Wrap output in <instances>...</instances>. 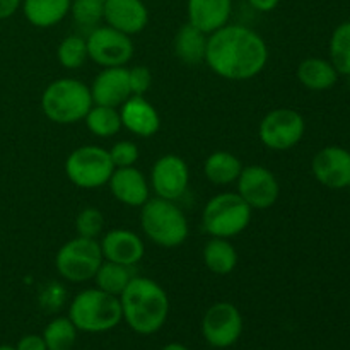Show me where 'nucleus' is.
<instances>
[{
    "mask_svg": "<svg viewBox=\"0 0 350 350\" xmlns=\"http://www.w3.org/2000/svg\"><path fill=\"white\" fill-rule=\"evenodd\" d=\"M269 48L252 27L226 24L207 38L205 62L212 72L229 81H248L265 68Z\"/></svg>",
    "mask_w": 350,
    "mask_h": 350,
    "instance_id": "obj_1",
    "label": "nucleus"
},
{
    "mask_svg": "<svg viewBox=\"0 0 350 350\" xmlns=\"http://www.w3.org/2000/svg\"><path fill=\"white\" fill-rule=\"evenodd\" d=\"M120 304L130 328L142 335L159 330L170 311V301L163 287L152 279L137 275L120 296Z\"/></svg>",
    "mask_w": 350,
    "mask_h": 350,
    "instance_id": "obj_2",
    "label": "nucleus"
},
{
    "mask_svg": "<svg viewBox=\"0 0 350 350\" xmlns=\"http://www.w3.org/2000/svg\"><path fill=\"white\" fill-rule=\"evenodd\" d=\"M41 108L46 118L58 125L77 123L92 108L91 89L77 79H57L43 91Z\"/></svg>",
    "mask_w": 350,
    "mask_h": 350,
    "instance_id": "obj_3",
    "label": "nucleus"
},
{
    "mask_svg": "<svg viewBox=\"0 0 350 350\" xmlns=\"http://www.w3.org/2000/svg\"><path fill=\"white\" fill-rule=\"evenodd\" d=\"M140 226L147 238L163 248H176L188 238L187 217L166 198H150L142 205Z\"/></svg>",
    "mask_w": 350,
    "mask_h": 350,
    "instance_id": "obj_4",
    "label": "nucleus"
},
{
    "mask_svg": "<svg viewBox=\"0 0 350 350\" xmlns=\"http://www.w3.org/2000/svg\"><path fill=\"white\" fill-rule=\"evenodd\" d=\"M68 318L77 330L106 332L115 328L123 318L120 297L101 289L82 291L72 301Z\"/></svg>",
    "mask_w": 350,
    "mask_h": 350,
    "instance_id": "obj_5",
    "label": "nucleus"
},
{
    "mask_svg": "<svg viewBox=\"0 0 350 350\" xmlns=\"http://www.w3.org/2000/svg\"><path fill=\"white\" fill-rule=\"evenodd\" d=\"M253 208L236 193H219L207 202L202 215L204 229L212 238H234L248 228Z\"/></svg>",
    "mask_w": 350,
    "mask_h": 350,
    "instance_id": "obj_6",
    "label": "nucleus"
},
{
    "mask_svg": "<svg viewBox=\"0 0 350 350\" xmlns=\"http://www.w3.org/2000/svg\"><path fill=\"white\" fill-rule=\"evenodd\" d=\"M115 171L109 152L99 146H82L65 161L68 180L79 188H99L106 185Z\"/></svg>",
    "mask_w": 350,
    "mask_h": 350,
    "instance_id": "obj_7",
    "label": "nucleus"
},
{
    "mask_svg": "<svg viewBox=\"0 0 350 350\" xmlns=\"http://www.w3.org/2000/svg\"><path fill=\"white\" fill-rule=\"evenodd\" d=\"M103 260L101 246L96 239L77 236L58 250L55 265L65 280L85 282L94 279Z\"/></svg>",
    "mask_w": 350,
    "mask_h": 350,
    "instance_id": "obj_8",
    "label": "nucleus"
},
{
    "mask_svg": "<svg viewBox=\"0 0 350 350\" xmlns=\"http://www.w3.org/2000/svg\"><path fill=\"white\" fill-rule=\"evenodd\" d=\"M306 123L296 109L279 108L267 113L260 123V140L272 150H289L301 142Z\"/></svg>",
    "mask_w": 350,
    "mask_h": 350,
    "instance_id": "obj_9",
    "label": "nucleus"
},
{
    "mask_svg": "<svg viewBox=\"0 0 350 350\" xmlns=\"http://www.w3.org/2000/svg\"><path fill=\"white\" fill-rule=\"evenodd\" d=\"M88 55L92 62L108 67H123L133 57V43L129 34L115 29L111 26H98L89 33Z\"/></svg>",
    "mask_w": 350,
    "mask_h": 350,
    "instance_id": "obj_10",
    "label": "nucleus"
},
{
    "mask_svg": "<svg viewBox=\"0 0 350 350\" xmlns=\"http://www.w3.org/2000/svg\"><path fill=\"white\" fill-rule=\"evenodd\" d=\"M205 340L219 349L229 347L243 332V318L238 308L231 303H217L211 306L202 321Z\"/></svg>",
    "mask_w": 350,
    "mask_h": 350,
    "instance_id": "obj_11",
    "label": "nucleus"
},
{
    "mask_svg": "<svg viewBox=\"0 0 350 350\" xmlns=\"http://www.w3.org/2000/svg\"><path fill=\"white\" fill-rule=\"evenodd\" d=\"M238 193L252 208H269L280 193L275 174L263 166L243 167L238 176Z\"/></svg>",
    "mask_w": 350,
    "mask_h": 350,
    "instance_id": "obj_12",
    "label": "nucleus"
},
{
    "mask_svg": "<svg viewBox=\"0 0 350 350\" xmlns=\"http://www.w3.org/2000/svg\"><path fill=\"white\" fill-rule=\"evenodd\" d=\"M150 181L157 197L174 202L187 191L190 171L180 156L167 154L156 161L150 173Z\"/></svg>",
    "mask_w": 350,
    "mask_h": 350,
    "instance_id": "obj_13",
    "label": "nucleus"
},
{
    "mask_svg": "<svg viewBox=\"0 0 350 350\" xmlns=\"http://www.w3.org/2000/svg\"><path fill=\"white\" fill-rule=\"evenodd\" d=\"M314 178L323 187L340 190L350 185V152L344 147L328 146L321 149L311 163Z\"/></svg>",
    "mask_w": 350,
    "mask_h": 350,
    "instance_id": "obj_14",
    "label": "nucleus"
},
{
    "mask_svg": "<svg viewBox=\"0 0 350 350\" xmlns=\"http://www.w3.org/2000/svg\"><path fill=\"white\" fill-rule=\"evenodd\" d=\"M103 19L108 26L132 36L146 29L149 23V10L144 0H105Z\"/></svg>",
    "mask_w": 350,
    "mask_h": 350,
    "instance_id": "obj_15",
    "label": "nucleus"
},
{
    "mask_svg": "<svg viewBox=\"0 0 350 350\" xmlns=\"http://www.w3.org/2000/svg\"><path fill=\"white\" fill-rule=\"evenodd\" d=\"M92 103L99 106L118 108L132 96L129 81V68L108 67L99 72L91 88Z\"/></svg>",
    "mask_w": 350,
    "mask_h": 350,
    "instance_id": "obj_16",
    "label": "nucleus"
},
{
    "mask_svg": "<svg viewBox=\"0 0 350 350\" xmlns=\"http://www.w3.org/2000/svg\"><path fill=\"white\" fill-rule=\"evenodd\" d=\"M99 246L103 258L122 265H137L146 252L142 239L129 229H111L106 232Z\"/></svg>",
    "mask_w": 350,
    "mask_h": 350,
    "instance_id": "obj_17",
    "label": "nucleus"
},
{
    "mask_svg": "<svg viewBox=\"0 0 350 350\" xmlns=\"http://www.w3.org/2000/svg\"><path fill=\"white\" fill-rule=\"evenodd\" d=\"M122 125L139 137L156 135L161 126L157 109L144 96H130L120 109Z\"/></svg>",
    "mask_w": 350,
    "mask_h": 350,
    "instance_id": "obj_18",
    "label": "nucleus"
},
{
    "mask_svg": "<svg viewBox=\"0 0 350 350\" xmlns=\"http://www.w3.org/2000/svg\"><path fill=\"white\" fill-rule=\"evenodd\" d=\"M108 183L116 200L129 207H142L149 200V187L137 167H115Z\"/></svg>",
    "mask_w": 350,
    "mask_h": 350,
    "instance_id": "obj_19",
    "label": "nucleus"
},
{
    "mask_svg": "<svg viewBox=\"0 0 350 350\" xmlns=\"http://www.w3.org/2000/svg\"><path fill=\"white\" fill-rule=\"evenodd\" d=\"M188 23L211 34L229 23L232 12V0H188Z\"/></svg>",
    "mask_w": 350,
    "mask_h": 350,
    "instance_id": "obj_20",
    "label": "nucleus"
},
{
    "mask_svg": "<svg viewBox=\"0 0 350 350\" xmlns=\"http://www.w3.org/2000/svg\"><path fill=\"white\" fill-rule=\"evenodd\" d=\"M72 0H23L24 17L34 27L57 26L70 14Z\"/></svg>",
    "mask_w": 350,
    "mask_h": 350,
    "instance_id": "obj_21",
    "label": "nucleus"
},
{
    "mask_svg": "<svg viewBox=\"0 0 350 350\" xmlns=\"http://www.w3.org/2000/svg\"><path fill=\"white\" fill-rule=\"evenodd\" d=\"M207 51V34L202 33L190 23L181 26L174 36V53L185 65H195L205 62Z\"/></svg>",
    "mask_w": 350,
    "mask_h": 350,
    "instance_id": "obj_22",
    "label": "nucleus"
},
{
    "mask_svg": "<svg viewBox=\"0 0 350 350\" xmlns=\"http://www.w3.org/2000/svg\"><path fill=\"white\" fill-rule=\"evenodd\" d=\"M297 79L311 91H325L335 85L338 79L337 68L323 58H306L297 67Z\"/></svg>",
    "mask_w": 350,
    "mask_h": 350,
    "instance_id": "obj_23",
    "label": "nucleus"
},
{
    "mask_svg": "<svg viewBox=\"0 0 350 350\" xmlns=\"http://www.w3.org/2000/svg\"><path fill=\"white\" fill-rule=\"evenodd\" d=\"M135 265H122V263L115 262H103L99 270L96 272L94 279L98 284V289L105 291V293L111 294V296L120 297L130 280L135 277Z\"/></svg>",
    "mask_w": 350,
    "mask_h": 350,
    "instance_id": "obj_24",
    "label": "nucleus"
},
{
    "mask_svg": "<svg viewBox=\"0 0 350 350\" xmlns=\"http://www.w3.org/2000/svg\"><path fill=\"white\" fill-rule=\"evenodd\" d=\"M204 262L215 275H228L238 265V253L228 239L212 238L204 248Z\"/></svg>",
    "mask_w": 350,
    "mask_h": 350,
    "instance_id": "obj_25",
    "label": "nucleus"
},
{
    "mask_svg": "<svg viewBox=\"0 0 350 350\" xmlns=\"http://www.w3.org/2000/svg\"><path fill=\"white\" fill-rule=\"evenodd\" d=\"M243 164L234 154L217 150L205 159L204 171L208 181L214 185H229L238 180Z\"/></svg>",
    "mask_w": 350,
    "mask_h": 350,
    "instance_id": "obj_26",
    "label": "nucleus"
},
{
    "mask_svg": "<svg viewBox=\"0 0 350 350\" xmlns=\"http://www.w3.org/2000/svg\"><path fill=\"white\" fill-rule=\"evenodd\" d=\"M84 122L88 125L89 132L94 133L96 137H103V139L116 135L123 126L120 111L116 108H111V106L96 105L94 108L89 109Z\"/></svg>",
    "mask_w": 350,
    "mask_h": 350,
    "instance_id": "obj_27",
    "label": "nucleus"
},
{
    "mask_svg": "<svg viewBox=\"0 0 350 350\" xmlns=\"http://www.w3.org/2000/svg\"><path fill=\"white\" fill-rule=\"evenodd\" d=\"M330 58L338 74L350 75V21L335 27L330 40Z\"/></svg>",
    "mask_w": 350,
    "mask_h": 350,
    "instance_id": "obj_28",
    "label": "nucleus"
},
{
    "mask_svg": "<svg viewBox=\"0 0 350 350\" xmlns=\"http://www.w3.org/2000/svg\"><path fill=\"white\" fill-rule=\"evenodd\" d=\"M77 328L70 318H57L44 328V344L48 350H70L75 344Z\"/></svg>",
    "mask_w": 350,
    "mask_h": 350,
    "instance_id": "obj_29",
    "label": "nucleus"
},
{
    "mask_svg": "<svg viewBox=\"0 0 350 350\" xmlns=\"http://www.w3.org/2000/svg\"><path fill=\"white\" fill-rule=\"evenodd\" d=\"M57 57L62 67L70 68V70L81 68L89 58L88 43H85L84 38L77 36V34H70L58 44Z\"/></svg>",
    "mask_w": 350,
    "mask_h": 350,
    "instance_id": "obj_30",
    "label": "nucleus"
},
{
    "mask_svg": "<svg viewBox=\"0 0 350 350\" xmlns=\"http://www.w3.org/2000/svg\"><path fill=\"white\" fill-rule=\"evenodd\" d=\"M103 2L105 0H72L70 14L75 24L82 27H98L103 21Z\"/></svg>",
    "mask_w": 350,
    "mask_h": 350,
    "instance_id": "obj_31",
    "label": "nucleus"
},
{
    "mask_svg": "<svg viewBox=\"0 0 350 350\" xmlns=\"http://www.w3.org/2000/svg\"><path fill=\"white\" fill-rule=\"evenodd\" d=\"M103 228H105V217H103L101 211L94 207L84 208L75 219V229H77V236L81 238L96 239L101 234Z\"/></svg>",
    "mask_w": 350,
    "mask_h": 350,
    "instance_id": "obj_32",
    "label": "nucleus"
},
{
    "mask_svg": "<svg viewBox=\"0 0 350 350\" xmlns=\"http://www.w3.org/2000/svg\"><path fill=\"white\" fill-rule=\"evenodd\" d=\"M108 152L115 167H130L139 159V147L133 142H130V140L116 142Z\"/></svg>",
    "mask_w": 350,
    "mask_h": 350,
    "instance_id": "obj_33",
    "label": "nucleus"
},
{
    "mask_svg": "<svg viewBox=\"0 0 350 350\" xmlns=\"http://www.w3.org/2000/svg\"><path fill=\"white\" fill-rule=\"evenodd\" d=\"M129 81H130V91L132 96H144L150 88V82H152V75L147 67H133L129 68Z\"/></svg>",
    "mask_w": 350,
    "mask_h": 350,
    "instance_id": "obj_34",
    "label": "nucleus"
},
{
    "mask_svg": "<svg viewBox=\"0 0 350 350\" xmlns=\"http://www.w3.org/2000/svg\"><path fill=\"white\" fill-rule=\"evenodd\" d=\"M16 350H48V347L46 344H44L43 337H38V335H27V337L21 338Z\"/></svg>",
    "mask_w": 350,
    "mask_h": 350,
    "instance_id": "obj_35",
    "label": "nucleus"
},
{
    "mask_svg": "<svg viewBox=\"0 0 350 350\" xmlns=\"http://www.w3.org/2000/svg\"><path fill=\"white\" fill-rule=\"evenodd\" d=\"M21 5L23 0H0V21L12 17Z\"/></svg>",
    "mask_w": 350,
    "mask_h": 350,
    "instance_id": "obj_36",
    "label": "nucleus"
},
{
    "mask_svg": "<svg viewBox=\"0 0 350 350\" xmlns=\"http://www.w3.org/2000/svg\"><path fill=\"white\" fill-rule=\"evenodd\" d=\"M248 3L258 12H270V10L277 9L280 0H248Z\"/></svg>",
    "mask_w": 350,
    "mask_h": 350,
    "instance_id": "obj_37",
    "label": "nucleus"
},
{
    "mask_svg": "<svg viewBox=\"0 0 350 350\" xmlns=\"http://www.w3.org/2000/svg\"><path fill=\"white\" fill-rule=\"evenodd\" d=\"M163 350H188V349L183 347L181 344H170V345H166Z\"/></svg>",
    "mask_w": 350,
    "mask_h": 350,
    "instance_id": "obj_38",
    "label": "nucleus"
},
{
    "mask_svg": "<svg viewBox=\"0 0 350 350\" xmlns=\"http://www.w3.org/2000/svg\"><path fill=\"white\" fill-rule=\"evenodd\" d=\"M0 350H16V349L10 347V345H0Z\"/></svg>",
    "mask_w": 350,
    "mask_h": 350,
    "instance_id": "obj_39",
    "label": "nucleus"
},
{
    "mask_svg": "<svg viewBox=\"0 0 350 350\" xmlns=\"http://www.w3.org/2000/svg\"><path fill=\"white\" fill-rule=\"evenodd\" d=\"M349 190H350V185H349Z\"/></svg>",
    "mask_w": 350,
    "mask_h": 350,
    "instance_id": "obj_40",
    "label": "nucleus"
}]
</instances>
